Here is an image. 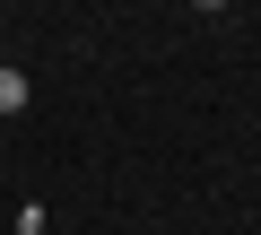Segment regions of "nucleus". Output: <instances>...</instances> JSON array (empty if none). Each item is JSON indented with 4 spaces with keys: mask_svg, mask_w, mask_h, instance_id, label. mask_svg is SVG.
<instances>
[{
    "mask_svg": "<svg viewBox=\"0 0 261 235\" xmlns=\"http://www.w3.org/2000/svg\"><path fill=\"white\" fill-rule=\"evenodd\" d=\"M27 96H35V87H27V70L0 61V113H27Z\"/></svg>",
    "mask_w": 261,
    "mask_h": 235,
    "instance_id": "nucleus-1",
    "label": "nucleus"
}]
</instances>
